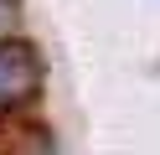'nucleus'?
Returning <instances> with one entry per match:
<instances>
[{
  "instance_id": "nucleus-1",
  "label": "nucleus",
  "mask_w": 160,
  "mask_h": 155,
  "mask_svg": "<svg viewBox=\"0 0 160 155\" xmlns=\"http://www.w3.org/2000/svg\"><path fill=\"white\" fill-rule=\"evenodd\" d=\"M36 88H42V62H36V52L26 47V41H16V36H0V114L31 103Z\"/></svg>"
},
{
  "instance_id": "nucleus-2",
  "label": "nucleus",
  "mask_w": 160,
  "mask_h": 155,
  "mask_svg": "<svg viewBox=\"0 0 160 155\" xmlns=\"http://www.w3.org/2000/svg\"><path fill=\"white\" fill-rule=\"evenodd\" d=\"M11 31H16V5L0 0V36H11Z\"/></svg>"
}]
</instances>
